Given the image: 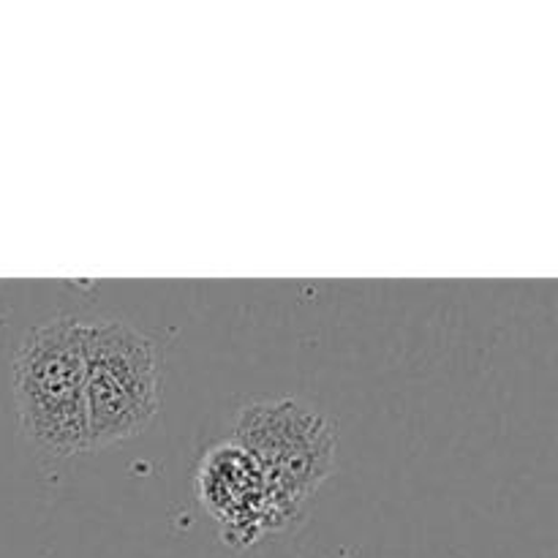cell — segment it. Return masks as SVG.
I'll return each instance as SVG.
<instances>
[{
  "label": "cell",
  "mask_w": 558,
  "mask_h": 558,
  "mask_svg": "<svg viewBox=\"0 0 558 558\" xmlns=\"http://www.w3.org/2000/svg\"><path fill=\"white\" fill-rule=\"evenodd\" d=\"M194 490L229 548H248L287 529L259 463L234 439L218 441L199 458Z\"/></svg>",
  "instance_id": "277c9868"
},
{
  "label": "cell",
  "mask_w": 558,
  "mask_h": 558,
  "mask_svg": "<svg viewBox=\"0 0 558 558\" xmlns=\"http://www.w3.org/2000/svg\"><path fill=\"white\" fill-rule=\"evenodd\" d=\"M11 381L20 428L38 450L54 458L90 450L82 319L54 316L33 327L16 349Z\"/></svg>",
  "instance_id": "6da1fadb"
},
{
  "label": "cell",
  "mask_w": 558,
  "mask_h": 558,
  "mask_svg": "<svg viewBox=\"0 0 558 558\" xmlns=\"http://www.w3.org/2000/svg\"><path fill=\"white\" fill-rule=\"evenodd\" d=\"M234 441L259 463L283 523H294L336 469V425L300 398L245 403Z\"/></svg>",
  "instance_id": "3957f363"
},
{
  "label": "cell",
  "mask_w": 558,
  "mask_h": 558,
  "mask_svg": "<svg viewBox=\"0 0 558 558\" xmlns=\"http://www.w3.org/2000/svg\"><path fill=\"white\" fill-rule=\"evenodd\" d=\"M90 450L150 428L161 401V360L153 338L118 319L82 322Z\"/></svg>",
  "instance_id": "7a4b0ae2"
}]
</instances>
